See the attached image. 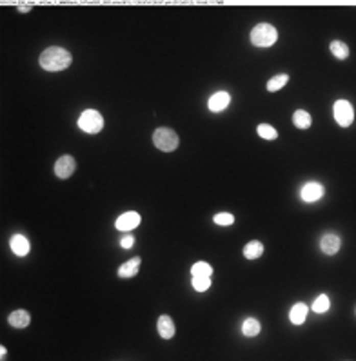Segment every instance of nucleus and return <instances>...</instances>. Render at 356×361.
I'll use <instances>...</instances> for the list:
<instances>
[{"label":"nucleus","instance_id":"24","mask_svg":"<svg viewBox=\"0 0 356 361\" xmlns=\"http://www.w3.org/2000/svg\"><path fill=\"white\" fill-rule=\"evenodd\" d=\"M211 287V278L207 276H193V288L198 292H204Z\"/></svg>","mask_w":356,"mask_h":361},{"label":"nucleus","instance_id":"12","mask_svg":"<svg viewBox=\"0 0 356 361\" xmlns=\"http://www.w3.org/2000/svg\"><path fill=\"white\" fill-rule=\"evenodd\" d=\"M340 245H342V242H340V238L336 234H325L322 238V242H320V247H322V251L325 252V254L333 256L338 252Z\"/></svg>","mask_w":356,"mask_h":361},{"label":"nucleus","instance_id":"16","mask_svg":"<svg viewBox=\"0 0 356 361\" xmlns=\"http://www.w3.org/2000/svg\"><path fill=\"white\" fill-rule=\"evenodd\" d=\"M262 254H264V244L262 242L253 239V242H249V244L244 247V256H246L247 260H256V258H260Z\"/></svg>","mask_w":356,"mask_h":361},{"label":"nucleus","instance_id":"13","mask_svg":"<svg viewBox=\"0 0 356 361\" xmlns=\"http://www.w3.org/2000/svg\"><path fill=\"white\" fill-rule=\"evenodd\" d=\"M140 258L136 256V258H131L129 261H126L124 265H120L118 269V276L120 278H133L138 274V269H140Z\"/></svg>","mask_w":356,"mask_h":361},{"label":"nucleus","instance_id":"7","mask_svg":"<svg viewBox=\"0 0 356 361\" xmlns=\"http://www.w3.org/2000/svg\"><path fill=\"white\" fill-rule=\"evenodd\" d=\"M140 222H142V218H140L138 212L127 211V212H124V214L118 216V220L115 222V227L118 229V231L129 232V231H133V229L138 227Z\"/></svg>","mask_w":356,"mask_h":361},{"label":"nucleus","instance_id":"5","mask_svg":"<svg viewBox=\"0 0 356 361\" xmlns=\"http://www.w3.org/2000/svg\"><path fill=\"white\" fill-rule=\"evenodd\" d=\"M335 120L338 126L342 127H349L352 122H354V109L349 104L347 100H338L335 102Z\"/></svg>","mask_w":356,"mask_h":361},{"label":"nucleus","instance_id":"20","mask_svg":"<svg viewBox=\"0 0 356 361\" xmlns=\"http://www.w3.org/2000/svg\"><path fill=\"white\" fill-rule=\"evenodd\" d=\"M256 131H258V134H260V138H264V140H276L278 138V131L274 129L273 126H269V124H260Z\"/></svg>","mask_w":356,"mask_h":361},{"label":"nucleus","instance_id":"23","mask_svg":"<svg viewBox=\"0 0 356 361\" xmlns=\"http://www.w3.org/2000/svg\"><path fill=\"white\" fill-rule=\"evenodd\" d=\"M329 298L325 296V294H322V296H318L315 300V303H313V310H315L316 314H323L329 310Z\"/></svg>","mask_w":356,"mask_h":361},{"label":"nucleus","instance_id":"6","mask_svg":"<svg viewBox=\"0 0 356 361\" xmlns=\"http://www.w3.org/2000/svg\"><path fill=\"white\" fill-rule=\"evenodd\" d=\"M75 171H77V162H75V158L73 156H69V154L60 156V158L57 160V163H55V175H57L60 180L69 178Z\"/></svg>","mask_w":356,"mask_h":361},{"label":"nucleus","instance_id":"28","mask_svg":"<svg viewBox=\"0 0 356 361\" xmlns=\"http://www.w3.org/2000/svg\"><path fill=\"white\" fill-rule=\"evenodd\" d=\"M6 354H8V350H6V347L2 345V347H0V357H2V359H4V357H6Z\"/></svg>","mask_w":356,"mask_h":361},{"label":"nucleus","instance_id":"17","mask_svg":"<svg viewBox=\"0 0 356 361\" xmlns=\"http://www.w3.org/2000/svg\"><path fill=\"white\" fill-rule=\"evenodd\" d=\"M293 124H295L298 129H309L311 124H313V118H311V114L307 113V111L298 109L295 114H293Z\"/></svg>","mask_w":356,"mask_h":361},{"label":"nucleus","instance_id":"21","mask_svg":"<svg viewBox=\"0 0 356 361\" xmlns=\"http://www.w3.org/2000/svg\"><path fill=\"white\" fill-rule=\"evenodd\" d=\"M193 276H207L211 278V274H213V267L209 263H205V261H198V263L193 265L191 269Z\"/></svg>","mask_w":356,"mask_h":361},{"label":"nucleus","instance_id":"3","mask_svg":"<svg viewBox=\"0 0 356 361\" xmlns=\"http://www.w3.org/2000/svg\"><path fill=\"white\" fill-rule=\"evenodd\" d=\"M278 38V31L271 24H258L251 31V44L256 47H269Z\"/></svg>","mask_w":356,"mask_h":361},{"label":"nucleus","instance_id":"10","mask_svg":"<svg viewBox=\"0 0 356 361\" xmlns=\"http://www.w3.org/2000/svg\"><path fill=\"white\" fill-rule=\"evenodd\" d=\"M323 196V187L316 182H309L302 189V200L303 202H316Z\"/></svg>","mask_w":356,"mask_h":361},{"label":"nucleus","instance_id":"26","mask_svg":"<svg viewBox=\"0 0 356 361\" xmlns=\"http://www.w3.org/2000/svg\"><path fill=\"white\" fill-rule=\"evenodd\" d=\"M120 245H122V249H131L135 245V238L131 234H126L124 238H120Z\"/></svg>","mask_w":356,"mask_h":361},{"label":"nucleus","instance_id":"11","mask_svg":"<svg viewBox=\"0 0 356 361\" xmlns=\"http://www.w3.org/2000/svg\"><path fill=\"white\" fill-rule=\"evenodd\" d=\"M156 329H158L160 338H164V340H171L175 336V323H173V320L169 316H160Z\"/></svg>","mask_w":356,"mask_h":361},{"label":"nucleus","instance_id":"4","mask_svg":"<svg viewBox=\"0 0 356 361\" xmlns=\"http://www.w3.org/2000/svg\"><path fill=\"white\" fill-rule=\"evenodd\" d=\"M78 127H80L84 133L97 134V133H100L104 127V116L99 113V111L87 109L80 114V118H78Z\"/></svg>","mask_w":356,"mask_h":361},{"label":"nucleus","instance_id":"18","mask_svg":"<svg viewBox=\"0 0 356 361\" xmlns=\"http://www.w3.org/2000/svg\"><path fill=\"white\" fill-rule=\"evenodd\" d=\"M331 53L335 55V57L338 58V60H344V58L349 57V47H347V44H345V42H342V40L331 42Z\"/></svg>","mask_w":356,"mask_h":361},{"label":"nucleus","instance_id":"22","mask_svg":"<svg viewBox=\"0 0 356 361\" xmlns=\"http://www.w3.org/2000/svg\"><path fill=\"white\" fill-rule=\"evenodd\" d=\"M287 82H289L287 75H276V77H273L267 82V91H280Z\"/></svg>","mask_w":356,"mask_h":361},{"label":"nucleus","instance_id":"25","mask_svg":"<svg viewBox=\"0 0 356 361\" xmlns=\"http://www.w3.org/2000/svg\"><path fill=\"white\" fill-rule=\"evenodd\" d=\"M213 222L217 225H222V227H229L234 223V216L231 212H218V214H215Z\"/></svg>","mask_w":356,"mask_h":361},{"label":"nucleus","instance_id":"9","mask_svg":"<svg viewBox=\"0 0 356 361\" xmlns=\"http://www.w3.org/2000/svg\"><path fill=\"white\" fill-rule=\"evenodd\" d=\"M8 321L11 327H15V329H26V327L31 323V316H29L28 310L18 308V310H13V312L9 314Z\"/></svg>","mask_w":356,"mask_h":361},{"label":"nucleus","instance_id":"19","mask_svg":"<svg viewBox=\"0 0 356 361\" xmlns=\"http://www.w3.org/2000/svg\"><path fill=\"white\" fill-rule=\"evenodd\" d=\"M242 332L246 334L247 338L256 336V334L260 332V323H258V320H254V318H247V320L244 321V325H242Z\"/></svg>","mask_w":356,"mask_h":361},{"label":"nucleus","instance_id":"27","mask_svg":"<svg viewBox=\"0 0 356 361\" xmlns=\"http://www.w3.org/2000/svg\"><path fill=\"white\" fill-rule=\"evenodd\" d=\"M18 11H20V13L31 11V6H29V4H20V6H18Z\"/></svg>","mask_w":356,"mask_h":361},{"label":"nucleus","instance_id":"2","mask_svg":"<svg viewBox=\"0 0 356 361\" xmlns=\"http://www.w3.org/2000/svg\"><path fill=\"white\" fill-rule=\"evenodd\" d=\"M153 143L156 146V149L164 151V153H173L176 147L180 146V138L169 127H158L153 133Z\"/></svg>","mask_w":356,"mask_h":361},{"label":"nucleus","instance_id":"8","mask_svg":"<svg viewBox=\"0 0 356 361\" xmlns=\"http://www.w3.org/2000/svg\"><path fill=\"white\" fill-rule=\"evenodd\" d=\"M229 102H231L229 93H225V91H218V93H215L213 97L209 98L207 106H209V109L213 111V113H220V111H224L225 107L229 106Z\"/></svg>","mask_w":356,"mask_h":361},{"label":"nucleus","instance_id":"1","mask_svg":"<svg viewBox=\"0 0 356 361\" xmlns=\"http://www.w3.org/2000/svg\"><path fill=\"white\" fill-rule=\"evenodd\" d=\"M73 62V57L67 49L64 47H48L45 51H42L40 55V65L45 71H64L67 69Z\"/></svg>","mask_w":356,"mask_h":361},{"label":"nucleus","instance_id":"15","mask_svg":"<svg viewBox=\"0 0 356 361\" xmlns=\"http://www.w3.org/2000/svg\"><path fill=\"white\" fill-rule=\"evenodd\" d=\"M307 312H309V308H307L305 303H296L295 307L291 308V312H289L291 323L302 325L303 321H305V318H307Z\"/></svg>","mask_w":356,"mask_h":361},{"label":"nucleus","instance_id":"14","mask_svg":"<svg viewBox=\"0 0 356 361\" xmlns=\"http://www.w3.org/2000/svg\"><path fill=\"white\" fill-rule=\"evenodd\" d=\"M11 251L15 252L17 256H26L29 252V242H28V238L26 236H22V234H15L11 238Z\"/></svg>","mask_w":356,"mask_h":361}]
</instances>
